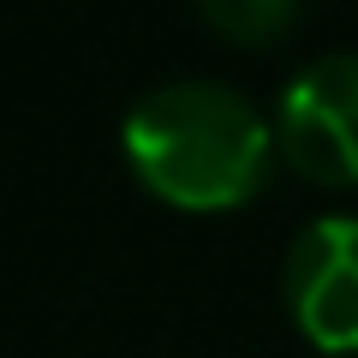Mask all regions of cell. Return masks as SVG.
<instances>
[{"mask_svg":"<svg viewBox=\"0 0 358 358\" xmlns=\"http://www.w3.org/2000/svg\"><path fill=\"white\" fill-rule=\"evenodd\" d=\"M281 299L310 346L358 352V215H317L293 233Z\"/></svg>","mask_w":358,"mask_h":358,"instance_id":"3","label":"cell"},{"mask_svg":"<svg viewBox=\"0 0 358 358\" xmlns=\"http://www.w3.org/2000/svg\"><path fill=\"white\" fill-rule=\"evenodd\" d=\"M293 6L287 0H209L203 6V24L209 30H221V36H233V42H268V36H281L287 24H293Z\"/></svg>","mask_w":358,"mask_h":358,"instance_id":"4","label":"cell"},{"mask_svg":"<svg viewBox=\"0 0 358 358\" xmlns=\"http://www.w3.org/2000/svg\"><path fill=\"white\" fill-rule=\"evenodd\" d=\"M120 143L131 173L173 209H233L257 197L275 155L263 114L215 78H173L143 90L120 126Z\"/></svg>","mask_w":358,"mask_h":358,"instance_id":"1","label":"cell"},{"mask_svg":"<svg viewBox=\"0 0 358 358\" xmlns=\"http://www.w3.org/2000/svg\"><path fill=\"white\" fill-rule=\"evenodd\" d=\"M275 150L317 185H358V54H322L287 84Z\"/></svg>","mask_w":358,"mask_h":358,"instance_id":"2","label":"cell"}]
</instances>
